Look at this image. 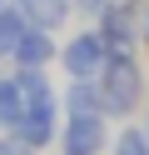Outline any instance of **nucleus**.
Returning <instances> with one entry per match:
<instances>
[{
	"label": "nucleus",
	"mask_w": 149,
	"mask_h": 155,
	"mask_svg": "<svg viewBox=\"0 0 149 155\" xmlns=\"http://www.w3.org/2000/svg\"><path fill=\"white\" fill-rule=\"evenodd\" d=\"M70 5H75V20H85V25H95L109 10V0H70Z\"/></svg>",
	"instance_id": "11"
},
{
	"label": "nucleus",
	"mask_w": 149,
	"mask_h": 155,
	"mask_svg": "<svg viewBox=\"0 0 149 155\" xmlns=\"http://www.w3.org/2000/svg\"><path fill=\"white\" fill-rule=\"evenodd\" d=\"M139 125H144V135H149V105H144V115H139Z\"/></svg>",
	"instance_id": "13"
},
{
	"label": "nucleus",
	"mask_w": 149,
	"mask_h": 155,
	"mask_svg": "<svg viewBox=\"0 0 149 155\" xmlns=\"http://www.w3.org/2000/svg\"><path fill=\"white\" fill-rule=\"evenodd\" d=\"M60 105H65V115H89V110H104L99 80H70L65 90H60Z\"/></svg>",
	"instance_id": "8"
},
{
	"label": "nucleus",
	"mask_w": 149,
	"mask_h": 155,
	"mask_svg": "<svg viewBox=\"0 0 149 155\" xmlns=\"http://www.w3.org/2000/svg\"><path fill=\"white\" fill-rule=\"evenodd\" d=\"M99 80V95H104V115L109 120H139L149 105V65H144V50H119L104 60V70L95 75Z\"/></svg>",
	"instance_id": "1"
},
{
	"label": "nucleus",
	"mask_w": 149,
	"mask_h": 155,
	"mask_svg": "<svg viewBox=\"0 0 149 155\" xmlns=\"http://www.w3.org/2000/svg\"><path fill=\"white\" fill-rule=\"evenodd\" d=\"M25 120V85L15 70H0V130H15Z\"/></svg>",
	"instance_id": "7"
},
{
	"label": "nucleus",
	"mask_w": 149,
	"mask_h": 155,
	"mask_svg": "<svg viewBox=\"0 0 149 155\" xmlns=\"http://www.w3.org/2000/svg\"><path fill=\"white\" fill-rule=\"evenodd\" d=\"M109 145H114V125H109L104 110L65 115V125H60V155H109Z\"/></svg>",
	"instance_id": "4"
},
{
	"label": "nucleus",
	"mask_w": 149,
	"mask_h": 155,
	"mask_svg": "<svg viewBox=\"0 0 149 155\" xmlns=\"http://www.w3.org/2000/svg\"><path fill=\"white\" fill-rule=\"evenodd\" d=\"M25 30H30L25 10L10 0L5 10H0V65H10V55H15V45H20V35H25Z\"/></svg>",
	"instance_id": "9"
},
{
	"label": "nucleus",
	"mask_w": 149,
	"mask_h": 155,
	"mask_svg": "<svg viewBox=\"0 0 149 155\" xmlns=\"http://www.w3.org/2000/svg\"><path fill=\"white\" fill-rule=\"evenodd\" d=\"M109 155H149V135L139 120H124L114 130V145H109Z\"/></svg>",
	"instance_id": "10"
},
{
	"label": "nucleus",
	"mask_w": 149,
	"mask_h": 155,
	"mask_svg": "<svg viewBox=\"0 0 149 155\" xmlns=\"http://www.w3.org/2000/svg\"><path fill=\"white\" fill-rule=\"evenodd\" d=\"M144 0H109V10L95 20V30L104 35L109 55L119 50H144Z\"/></svg>",
	"instance_id": "3"
},
{
	"label": "nucleus",
	"mask_w": 149,
	"mask_h": 155,
	"mask_svg": "<svg viewBox=\"0 0 149 155\" xmlns=\"http://www.w3.org/2000/svg\"><path fill=\"white\" fill-rule=\"evenodd\" d=\"M50 65H60V35L30 25V30L20 35L15 55H10V70H50Z\"/></svg>",
	"instance_id": "5"
},
{
	"label": "nucleus",
	"mask_w": 149,
	"mask_h": 155,
	"mask_svg": "<svg viewBox=\"0 0 149 155\" xmlns=\"http://www.w3.org/2000/svg\"><path fill=\"white\" fill-rule=\"evenodd\" d=\"M0 155H40L35 145H25L15 130H0Z\"/></svg>",
	"instance_id": "12"
},
{
	"label": "nucleus",
	"mask_w": 149,
	"mask_h": 155,
	"mask_svg": "<svg viewBox=\"0 0 149 155\" xmlns=\"http://www.w3.org/2000/svg\"><path fill=\"white\" fill-rule=\"evenodd\" d=\"M5 5H10V0H0V10H5Z\"/></svg>",
	"instance_id": "14"
},
{
	"label": "nucleus",
	"mask_w": 149,
	"mask_h": 155,
	"mask_svg": "<svg viewBox=\"0 0 149 155\" xmlns=\"http://www.w3.org/2000/svg\"><path fill=\"white\" fill-rule=\"evenodd\" d=\"M20 10H25V20L35 25V30H70V20H75V5L70 0H15Z\"/></svg>",
	"instance_id": "6"
},
{
	"label": "nucleus",
	"mask_w": 149,
	"mask_h": 155,
	"mask_svg": "<svg viewBox=\"0 0 149 155\" xmlns=\"http://www.w3.org/2000/svg\"><path fill=\"white\" fill-rule=\"evenodd\" d=\"M109 60V45L95 25H75L70 35H60V70L70 80H95Z\"/></svg>",
	"instance_id": "2"
}]
</instances>
